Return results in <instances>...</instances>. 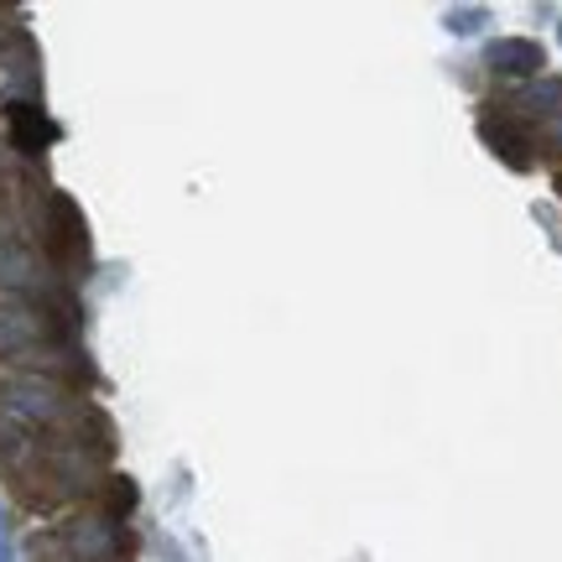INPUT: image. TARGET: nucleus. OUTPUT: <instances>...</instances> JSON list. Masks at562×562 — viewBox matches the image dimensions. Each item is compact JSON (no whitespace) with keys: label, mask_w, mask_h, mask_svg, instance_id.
<instances>
[{"label":"nucleus","mask_w":562,"mask_h":562,"mask_svg":"<svg viewBox=\"0 0 562 562\" xmlns=\"http://www.w3.org/2000/svg\"><path fill=\"white\" fill-rule=\"evenodd\" d=\"M32 240L42 245V256L58 266V277L74 286V281L94 266V245H89V224H83V209L58 188H42L37 209H32Z\"/></svg>","instance_id":"obj_1"},{"label":"nucleus","mask_w":562,"mask_h":562,"mask_svg":"<svg viewBox=\"0 0 562 562\" xmlns=\"http://www.w3.org/2000/svg\"><path fill=\"white\" fill-rule=\"evenodd\" d=\"M74 328H79V307L0 297V364H16L53 344H74Z\"/></svg>","instance_id":"obj_2"},{"label":"nucleus","mask_w":562,"mask_h":562,"mask_svg":"<svg viewBox=\"0 0 562 562\" xmlns=\"http://www.w3.org/2000/svg\"><path fill=\"white\" fill-rule=\"evenodd\" d=\"M42 552L53 562H125L131 552V531L125 521H115L110 510H79V516H68L58 531H47V542Z\"/></svg>","instance_id":"obj_3"},{"label":"nucleus","mask_w":562,"mask_h":562,"mask_svg":"<svg viewBox=\"0 0 562 562\" xmlns=\"http://www.w3.org/2000/svg\"><path fill=\"white\" fill-rule=\"evenodd\" d=\"M5 125H11V151H16V157H42V151L63 136L58 121H53L37 100H11L5 104Z\"/></svg>","instance_id":"obj_4"},{"label":"nucleus","mask_w":562,"mask_h":562,"mask_svg":"<svg viewBox=\"0 0 562 562\" xmlns=\"http://www.w3.org/2000/svg\"><path fill=\"white\" fill-rule=\"evenodd\" d=\"M484 63H490V74L495 79H537L547 68V47L537 37H495L490 47H484Z\"/></svg>","instance_id":"obj_5"},{"label":"nucleus","mask_w":562,"mask_h":562,"mask_svg":"<svg viewBox=\"0 0 562 562\" xmlns=\"http://www.w3.org/2000/svg\"><path fill=\"white\" fill-rule=\"evenodd\" d=\"M480 136H484V146L505 161V167L531 172V140H526V131H521V121H516V115H505V110H484V115H480Z\"/></svg>","instance_id":"obj_6"},{"label":"nucleus","mask_w":562,"mask_h":562,"mask_svg":"<svg viewBox=\"0 0 562 562\" xmlns=\"http://www.w3.org/2000/svg\"><path fill=\"white\" fill-rule=\"evenodd\" d=\"M505 115H516V121H552V115H562V79H552V74H537V79H526L516 94H510V110Z\"/></svg>","instance_id":"obj_7"},{"label":"nucleus","mask_w":562,"mask_h":562,"mask_svg":"<svg viewBox=\"0 0 562 562\" xmlns=\"http://www.w3.org/2000/svg\"><path fill=\"white\" fill-rule=\"evenodd\" d=\"M484 26H490L484 5H453V11H442V32H453V37H474Z\"/></svg>","instance_id":"obj_8"},{"label":"nucleus","mask_w":562,"mask_h":562,"mask_svg":"<svg viewBox=\"0 0 562 562\" xmlns=\"http://www.w3.org/2000/svg\"><path fill=\"white\" fill-rule=\"evenodd\" d=\"M100 510H110L115 521H125V516L136 510V484L125 480V474H110V480H104V505Z\"/></svg>","instance_id":"obj_9"},{"label":"nucleus","mask_w":562,"mask_h":562,"mask_svg":"<svg viewBox=\"0 0 562 562\" xmlns=\"http://www.w3.org/2000/svg\"><path fill=\"white\" fill-rule=\"evenodd\" d=\"M0 562H16V521H11L5 501H0Z\"/></svg>","instance_id":"obj_10"},{"label":"nucleus","mask_w":562,"mask_h":562,"mask_svg":"<svg viewBox=\"0 0 562 562\" xmlns=\"http://www.w3.org/2000/svg\"><path fill=\"white\" fill-rule=\"evenodd\" d=\"M5 188H21V161L11 146H0V193H5Z\"/></svg>","instance_id":"obj_11"},{"label":"nucleus","mask_w":562,"mask_h":562,"mask_svg":"<svg viewBox=\"0 0 562 562\" xmlns=\"http://www.w3.org/2000/svg\"><path fill=\"white\" fill-rule=\"evenodd\" d=\"M542 136H547V146H558L562 151V115H552V121L542 125Z\"/></svg>","instance_id":"obj_12"}]
</instances>
